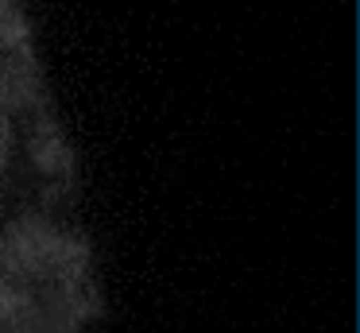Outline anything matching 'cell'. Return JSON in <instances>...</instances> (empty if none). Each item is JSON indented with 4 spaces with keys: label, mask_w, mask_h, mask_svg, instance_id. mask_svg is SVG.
<instances>
[{
    "label": "cell",
    "mask_w": 360,
    "mask_h": 333,
    "mask_svg": "<svg viewBox=\"0 0 360 333\" xmlns=\"http://www.w3.org/2000/svg\"><path fill=\"white\" fill-rule=\"evenodd\" d=\"M0 248H4V244H0Z\"/></svg>",
    "instance_id": "cell-5"
},
{
    "label": "cell",
    "mask_w": 360,
    "mask_h": 333,
    "mask_svg": "<svg viewBox=\"0 0 360 333\" xmlns=\"http://www.w3.org/2000/svg\"><path fill=\"white\" fill-rule=\"evenodd\" d=\"M66 232L43 213H24L0 232V271L16 283H51L58 271Z\"/></svg>",
    "instance_id": "cell-1"
},
{
    "label": "cell",
    "mask_w": 360,
    "mask_h": 333,
    "mask_svg": "<svg viewBox=\"0 0 360 333\" xmlns=\"http://www.w3.org/2000/svg\"><path fill=\"white\" fill-rule=\"evenodd\" d=\"M27 155H32V163L39 167V175H47V178L66 182V178L74 175V151H70V144H66L58 120L43 105H39V113H35L32 136H27Z\"/></svg>",
    "instance_id": "cell-2"
},
{
    "label": "cell",
    "mask_w": 360,
    "mask_h": 333,
    "mask_svg": "<svg viewBox=\"0 0 360 333\" xmlns=\"http://www.w3.org/2000/svg\"><path fill=\"white\" fill-rule=\"evenodd\" d=\"M0 46L4 51H27V20L20 0H0Z\"/></svg>",
    "instance_id": "cell-3"
},
{
    "label": "cell",
    "mask_w": 360,
    "mask_h": 333,
    "mask_svg": "<svg viewBox=\"0 0 360 333\" xmlns=\"http://www.w3.org/2000/svg\"><path fill=\"white\" fill-rule=\"evenodd\" d=\"M8 155H12V120H8V113L0 108V170H4Z\"/></svg>",
    "instance_id": "cell-4"
}]
</instances>
